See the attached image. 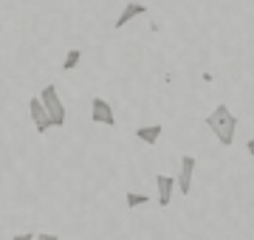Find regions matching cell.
Returning <instances> with one entry per match:
<instances>
[{"label":"cell","mask_w":254,"mask_h":240,"mask_svg":"<svg viewBox=\"0 0 254 240\" xmlns=\"http://www.w3.org/2000/svg\"><path fill=\"white\" fill-rule=\"evenodd\" d=\"M206 127L212 130V136L223 144V147H232L235 144V133H237V116L229 111L226 102L215 105V111L206 116Z\"/></svg>","instance_id":"cell-1"},{"label":"cell","mask_w":254,"mask_h":240,"mask_svg":"<svg viewBox=\"0 0 254 240\" xmlns=\"http://www.w3.org/2000/svg\"><path fill=\"white\" fill-rule=\"evenodd\" d=\"M40 102H43L48 119H51V127H65V102L60 99L57 85H46L40 93Z\"/></svg>","instance_id":"cell-2"},{"label":"cell","mask_w":254,"mask_h":240,"mask_svg":"<svg viewBox=\"0 0 254 240\" xmlns=\"http://www.w3.org/2000/svg\"><path fill=\"white\" fill-rule=\"evenodd\" d=\"M91 121L93 124H105V127H116V113L110 108V102H105L102 96L91 102Z\"/></svg>","instance_id":"cell-3"},{"label":"cell","mask_w":254,"mask_h":240,"mask_svg":"<svg viewBox=\"0 0 254 240\" xmlns=\"http://www.w3.org/2000/svg\"><path fill=\"white\" fill-rule=\"evenodd\" d=\"M195 156H184L181 158V170H178V178H175V186H178V192L181 195H190L192 192V178H195Z\"/></svg>","instance_id":"cell-4"},{"label":"cell","mask_w":254,"mask_h":240,"mask_svg":"<svg viewBox=\"0 0 254 240\" xmlns=\"http://www.w3.org/2000/svg\"><path fill=\"white\" fill-rule=\"evenodd\" d=\"M28 113H31L34 130L40 133V136L51 130V119H48V113H46V108H43V102H40V96H31V99H28Z\"/></svg>","instance_id":"cell-5"},{"label":"cell","mask_w":254,"mask_h":240,"mask_svg":"<svg viewBox=\"0 0 254 240\" xmlns=\"http://www.w3.org/2000/svg\"><path fill=\"white\" fill-rule=\"evenodd\" d=\"M155 192H158V206H170L175 192V178L173 176H155Z\"/></svg>","instance_id":"cell-6"},{"label":"cell","mask_w":254,"mask_h":240,"mask_svg":"<svg viewBox=\"0 0 254 240\" xmlns=\"http://www.w3.org/2000/svg\"><path fill=\"white\" fill-rule=\"evenodd\" d=\"M141 14H147V6H144V3H127L125 9H122V14L116 17V31H122V28H125L130 20L141 17Z\"/></svg>","instance_id":"cell-7"},{"label":"cell","mask_w":254,"mask_h":240,"mask_svg":"<svg viewBox=\"0 0 254 240\" xmlns=\"http://www.w3.org/2000/svg\"><path fill=\"white\" fill-rule=\"evenodd\" d=\"M161 133H164L161 124H144V127L136 130V139L141 144H147V147H155V141L161 139Z\"/></svg>","instance_id":"cell-8"},{"label":"cell","mask_w":254,"mask_h":240,"mask_svg":"<svg viewBox=\"0 0 254 240\" xmlns=\"http://www.w3.org/2000/svg\"><path fill=\"white\" fill-rule=\"evenodd\" d=\"M79 60H82V51L79 48H71V51L65 54V60H63V71H73V68L79 65Z\"/></svg>","instance_id":"cell-9"},{"label":"cell","mask_w":254,"mask_h":240,"mask_svg":"<svg viewBox=\"0 0 254 240\" xmlns=\"http://www.w3.org/2000/svg\"><path fill=\"white\" fill-rule=\"evenodd\" d=\"M125 203L130 206V209H136V206H147V203H150V198H147V195H141V192H127L125 195Z\"/></svg>","instance_id":"cell-10"},{"label":"cell","mask_w":254,"mask_h":240,"mask_svg":"<svg viewBox=\"0 0 254 240\" xmlns=\"http://www.w3.org/2000/svg\"><path fill=\"white\" fill-rule=\"evenodd\" d=\"M37 235H31V232H20V235H14L11 240H34Z\"/></svg>","instance_id":"cell-11"},{"label":"cell","mask_w":254,"mask_h":240,"mask_svg":"<svg viewBox=\"0 0 254 240\" xmlns=\"http://www.w3.org/2000/svg\"><path fill=\"white\" fill-rule=\"evenodd\" d=\"M34 240H60V238H57L54 232H43V235H37Z\"/></svg>","instance_id":"cell-12"},{"label":"cell","mask_w":254,"mask_h":240,"mask_svg":"<svg viewBox=\"0 0 254 240\" xmlns=\"http://www.w3.org/2000/svg\"><path fill=\"white\" fill-rule=\"evenodd\" d=\"M246 150H249V156L254 158V139H249V141H246Z\"/></svg>","instance_id":"cell-13"}]
</instances>
